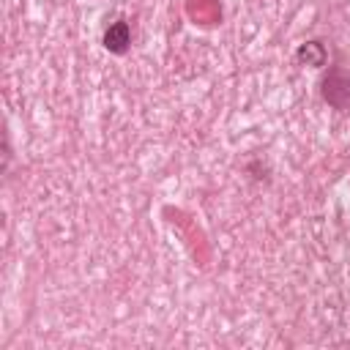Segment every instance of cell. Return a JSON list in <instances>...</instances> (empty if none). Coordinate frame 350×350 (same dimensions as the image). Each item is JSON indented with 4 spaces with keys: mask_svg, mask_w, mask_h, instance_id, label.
Segmentation results:
<instances>
[{
    "mask_svg": "<svg viewBox=\"0 0 350 350\" xmlns=\"http://www.w3.org/2000/svg\"><path fill=\"white\" fill-rule=\"evenodd\" d=\"M323 98L336 109L350 104V74L345 68H331V74L323 79Z\"/></svg>",
    "mask_w": 350,
    "mask_h": 350,
    "instance_id": "1",
    "label": "cell"
},
{
    "mask_svg": "<svg viewBox=\"0 0 350 350\" xmlns=\"http://www.w3.org/2000/svg\"><path fill=\"white\" fill-rule=\"evenodd\" d=\"M129 44H131V27H129V22L126 19L112 22L107 27V33H104V46L109 52H115V55H123L129 49Z\"/></svg>",
    "mask_w": 350,
    "mask_h": 350,
    "instance_id": "2",
    "label": "cell"
},
{
    "mask_svg": "<svg viewBox=\"0 0 350 350\" xmlns=\"http://www.w3.org/2000/svg\"><path fill=\"white\" fill-rule=\"evenodd\" d=\"M325 49L320 41H306L301 49H298V60H306V66H325Z\"/></svg>",
    "mask_w": 350,
    "mask_h": 350,
    "instance_id": "3",
    "label": "cell"
}]
</instances>
